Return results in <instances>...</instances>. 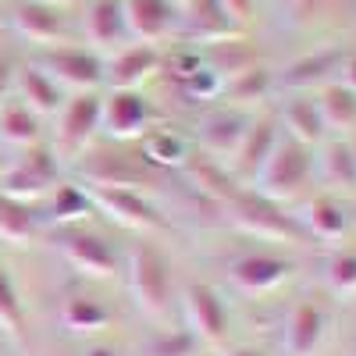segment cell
<instances>
[{
    "label": "cell",
    "instance_id": "6da1fadb",
    "mask_svg": "<svg viewBox=\"0 0 356 356\" xmlns=\"http://www.w3.org/2000/svg\"><path fill=\"white\" fill-rule=\"evenodd\" d=\"M225 214L239 232L257 235V239H271V243H307L310 239L300 218L285 211V203H275L243 186L225 200Z\"/></svg>",
    "mask_w": 356,
    "mask_h": 356
},
{
    "label": "cell",
    "instance_id": "7a4b0ae2",
    "mask_svg": "<svg viewBox=\"0 0 356 356\" xmlns=\"http://www.w3.org/2000/svg\"><path fill=\"white\" fill-rule=\"evenodd\" d=\"M125 285L139 314L161 321L171 310V264L154 243H136L125 260Z\"/></svg>",
    "mask_w": 356,
    "mask_h": 356
},
{
    "label": "cell",
    "instance_id": "3957f363",
    "mask_svg": "<svg viewBox=\"0 0 356 356\" xmlns=\"http://www.w3.org/2000/svg\"><path fill=\"white\" fill-rule=\"evenodd\" d=\"M310 175H314V150L282 132L271 157H267L260 164V171L253 175V193L275 200V203H289L307 189Z\"/></svg>",
    "mask_w": 356,
    "mask_h": 356
},
{
    "label": "cell",
    "instance_id": "277c9868",
    "mask_svg": "<svg viewBox=\"0 0 356 356\" xmlns=\"http://www.w3.org/2000/svg\"><path fill=\"white\" fill-rule=\"evenodd\" d=\"M75 175L82 178L79 186L86 189H136L146 186L150 164L122 150H86L75 157Z\"/></svg>",
    "mask_w": 356,
    "mask_h": 356
},
{
    "label": "cell",
    "instance_id": "5b68a950",
    "mask_svg": "<svg viewBox=\"0 0 356 356\" xmlns=\"http://www.w3.org/2000/svg\"><path fill=\"white\" fill-rule=\"evenodd\" d=\"M61 178V164H57V154L50 146L36 143L22 150V157L0 175V193H8L15 200H25V203H36V200H47Z\"/></svg>",
    "mask_w": 356,
    "mask_h": 356
},
{
    "label": "cell",
    "instance_id": "8992f818",
    "mask_svg": "<svg viewBox=\"0 0 356 356\" xmlns=\"http://www.w3.org/2000/svg\"><path fill=\"white\" fill-rule=\"evenodd\" d=\"M100 118H104V97L100 93H75L57 111V136L50 150L57 157H79L89 150V143L100 136Z\"/></svg>",
    "mask_w": 356,
    "mask_h": 356
},
{
    "label": "cell",
    "instance_id": "52a82bcc",
    "mask_svg": "<svg viewBox=\"0 0 356 356\" xmlns=\"http://www.w3.org/2000/svg\"><path fill=\"white\" fill-rule=\"evenodd\" d=\"M61 89L75 93H97L104 86V57L89 47H43L36 61Z\"/></svg>",
    "mask_w": 356,
    "mask_h": 356
},
{
    "label": "cell",
    "instance_id": "ba28073f",
    "mask_svg": "<svg viewBox=\"0 0 356 356\" xmlns=\"http://www.w3.org/2000/svg\"><path fill=\"white\" fill-rule=\"evenodd\" d=\"M178 40L193 47H214L228 40H243V22L221 0H186L178 8Z\"/></svg>",
    "mask_w": 356,
    "mask_h": 356
},
{
    "label": "cell",
    "instance_id": "9c48e42d",
    "mask_svg": "<svg viewBox=\"0 0 356 356\" xmlns=\"http://www.w3.org/2000/svg\"><path fill=\"white\" fill-rule=\"evenodd\" d=\"M150 129H157V107L146 100L139 89H111L104 97V118L100 132L114 143L143 139Z\"/></svg>",
    "mask_w": 356,
    "mask_h": 356
},
{
    "label": "cell",
    "instance_id": "30bf717a",
    "mask_svg": "<svg viewBox=\"0 0 356 356\" xmlns=\"http://www.w3.org/2000/svg\"><path fill=\"white\" fill-rule=\"evenodd\" d=\"M86 193H89V200H93V211L107 214L118 228H125V232L154 235V232H164L168 228L164 225V214L139 189H86Z\"/></svg>",
    "mask_w": 356,
    "mask_h": 356
},
{
    "label": "cell",
    "instance_id": "8fae6325",
    "mask_svg": "<svg viewBox=\"0 0 356 356\" xmlns=\"http://www.w3.org/2000/svg\"><path fill=\"white\" fill-rule=\"evenodd\" d=\"M54 250L61 253V260L68 267H75L79 275L86 278H111L118 271V257L111 250V243L97 232H86V228H57L54 235Z\"/></svg>",
    "mask_w": 356,
    "mask_h": 356
},
{
    "label": "cell",
    "instance_id": "7c38bea8",
    "mask_svg": "<svg viewBox=\"0 0 356 356\" xmlns=\"http://www.w3.org/2000/svg\"><path fill=\"white\" fill-rule=\"evenodd\" d=\"M346 54H349L346 47H321L314 54L296 57L282 72H275V89H282V93H317V89L339 82Z\"/></svg>",
    "mask_w": 356,
    "mask_h": 356
},
{
    "label": "cell",
    "instance_id": "4fadbf2b",
    "mask_svg": "<svg viewBox=\"0 0 356 356\" xmlns=\"http://www.w3.org/2000/svg\"><path fill=\"white\" fill-rule=\"evenodd\" d=\"M182 314H186V328L193 332V339L200 346H221L228 335V310L225 300L218 296V289L193 282L182 292Z\"/></svg>",
    "mask_w": 356,
    "mask_h": 356
},
{
    "label": "cell",
    "instance_id": "5bb4252c",
    "mask_svg": "<svg viewBox=\"0 0 356 356\" xmlns=\"http://www.w3.org/2000/svg\"><path fill=\"white\" fill-rule=\"evenodd\" d=\"M8 25L11 33L25 43L43 47H61L68 36V15L61 8H47L36 0H15L8 8Z\"/></svg>",
    "mask_w": 356,
    "mask_h": 356
},
{
    "label": "cell",
    "instance_id": "9a60e30c",
    "mask_svg": "<svg viewBox=\"0 0 356 356\" xmlns=\"http://www.w3.org/2000/svg\"><path fill=\"white\" fill-rule=\"evenodd\" d=\"M296 271V264L275 253H246L228 267V278L232 285L246 292V296H264V292H275L282 289Z\"/></svg>",
    "mask_w": 356,
    "mask_h": 356
},
{
    "label": "cell",
    "instance_id": "2e32d148",
    "mask_svg": "<svg viewBox=\"0 0 356 356\" xmlns=\"http://www.w3.org/2000/svg\"><path fill=\"white\" fill-rule=\"evenodd\" d=\"M164 68V54L154 43H129L104 61V82L111 89H139Z\"/></svg>",
    "mask_w": 356,
    "mask_h": 356
},
{
    "label": "cell",
    "instance_id": "e0dca14e",
    "mask_svg": "<svg viewBox=\"0 0 356 356\" xmlns=\"http://www.w3.org/2000/svg\"><path fill=\"white\" fill-rule=\"evenodd\" d=\"M132 43H161L178 33V4L171 0H122Z\"/></svg>",
    "mask_w": 356,
    "mask_h": 356
},
{
    "label": "cell",
    "instance_id": "ac0fdd59",
    "mask_svg": "<svg viewBox=\"0 0 356 356\" xmlns=\"http://www.w3.org/2000/svg\"><path fill=\"white\" fill-rule=\"evenodd\" d=\"M82 33L89 50H122L132 36H129V25H125V11H122V0H89L86 15H82Z\"/></svg>",
    "mask_w": 356,
    "mask_h": 356
},
{
    "label": "cell",
    "instance_id": "d6986e66",
    "mask_svg": "<svg viewBox=\"0 0 356 356\" xmlns=\"http://www.w3.org/2000/svg\"><path fill=\"white\" fill-rule=\"evenodd\" d=\"M282 139V125L275 114H264V118H253L246 136L239 139V146H235V154L228 157L232 164V178H253L260 171V164L271 157V150L278 146Z\"/></svg>",
    "mask_w": 356,
    "mask_h": 356
},
{
    "label": "cell",
    "instance_id": "ffe728a7",
    "mask_svg": "<svg viewBox=\"0 0 356 356\" xmlns=\"http://www.w3.org/2000/svg\"><path fill=\"white\" fill-rule=\"evenodd\" d=\"M253 118L239 107H214L211 114H203L200 122V146L207 150V157H232L239 139L246 136Z\"/></svg>",
    "mask_w": 356,
    "mask_h": 356
},
{
    "label": "cell",
    "instance_id": "44dd1931",
    "mask_svg": "<svg viewBox=\"0 0 356 356\" xmlns=\"http://www.w3.org/2000/svg\"><path fill=\"white\" fill-rule=\"evenodd\" d=\"M328 332V314L317 303H296L285 317V332H282V349L289 356H314L324 342Z\"/></svg>",
    "mask_w": 356,
    "mask_h": 356
},
{
    "label": "cell",
    "instance_id": "7402d4cb",
    "mask_svg": "<svg viewBox=\"0 0 356 356\" xmlns=\"http://www.w3.org/2000/svg\"><path fill=\"white\" fill-rule=\"evenodd\" d=\"M11 97H18L33 114H40V118H54L57 111L65 107V89L57 86L40 65H18V72H15V93Z\"/></svg>",
    "mask_w": 356,
    "mask_h": 356
},
{
    "label": "cell",
    "instance_id": "603a6c76",
    "mask_svg": "<svg viewBox=\"0 0 356 356\" xmlns=\"http://www.w3.org/2000/svg\"><path fill=\"white\" fill-rule=\"evenodd\" d=\"M278 125H285V136L289 139L310 146V150H314L317 143H324V136H328V125H324V118L317 111L314 93H289Z\"/></svg>",
    "mask_w": 356,
    "mask_h": 356
},
{
    "label": "cell",
    "instance_id": "cb8c5ba5",
    "mask_svg": "<svg viewBox=\"0 0 356 356\" xmlns=\"http://www.w3.org/2000/svg\"><path fill=\"white\" fill-rule=\"evenodd\" d=\"M271 93H275V72L267 68V65H257V61H253V65L232 72V75L225 79L218 100H225V107L246 111V107H253V104H264Z\"/></svg>",
    "mask_w": 356,
    "mask_h": 356
},
{
    "label": "cell",
    "instance_id": "d4e9b609",
    "mask_svg": "<svg viewBox=\"0 0 356 356\" xmlns=\"http://www.w3.org/2000/svg\"><path fill=\"white\" fill-rule=\"evenodd\" d=\"M296 218H300V225L307 228L310 239H321V243H335L349 232V211L332 193H321V196L307 200V207Z\"/></svg>",
    "mask_w": 356,
    "mask_h": 356
},
{
    "label": "cell",
    "instance_id": "484cf974",
    "mask_svg": "<svg viewBox=\"0 0 356 356\" xmlns=\"http://www.w3.org/2000/svg\"><path fill=\"white\" fill-rule=\"evenodd\" d=\"M89 214H93V200H89V193H86L79 182H57L54 193L47 196V207L40 211V221H43V228H47V225L75 228V225L86 221Z\"/></svg>",
    "mask_w": 356,
    "mask_h": 356
},
{
    "label": "cell",
    "instance_id": "4316f807",
    "mask_svg": "<svg viewBox=\"0 0 356 356\" xmlns=\"http://www.w3.org/2000/svg\"><path fill=\"white\" fill-rule=\"evenodd\" d=\"M0 335L8 339V346L25 356L29 353V321H25V307L15 278L8 275V267L0 264Z\"/></svg>",
    "mask_w": 356,
    "mask_h": 356
},
{
    "label": "cell",
    "instance_id": "83f0119b",
    "mask_svg": "<svg viewBox=\"0 0 356 356\" xmlns=\"http://www.w3.org/2000/svg\"><path fill=\"white\" fill-rule=\"evenodd\" d=\"M40 232H43V221L33 203L0 193V239L8 246H29L36 243Z\"/></svg>",
    "mask_w": 356,
    "mask_h": 356
},
{
    "label": "cell",
    "instance_id": "f1b7e54d",
    "mask_svg": "<svg viewBox=\"0 0 356 356\" xmlns=\"http://www.w3.org/2000/svg\"><path fill=\"white\" fill-rule=\"evenodd\" d=\"M43 118L33 114L18 97H8L0 104V143L8 146H18V150H29V146H36L43 129H40Z\"/></svg>",
    "mask_w": 356,
    "mask_h": 356
},
{
    "label": "cell",
    "instance_id": "f546056e",
    "mask_svg": "<svg viewBox=\"0 0 356 356\" xmlns=\"http://www.w3.org/2000/svg\"><path fill=\"white\" fill-rule=\"evenodd\" d=\"M139 157L150 168H186L189 164V139L171 129H150L143 136Z\"/></svg>",
    "mask_w": 356,
    "mask_h": 356
},
{
    "label": "cell",
    "instance_id": "4dcf8cb0",
    "mask_svg": "<svg viewBox=\"0 0 356 356\" xmlns=\"http://www.w3.org/2000/svg\"><path fill=\"white\" fill-rule=\"evenodd\" d=\"M61 324L68 335H100L111 324V310L93 296H68L61 307Z\"/></svg>",
    "mask_w": 356,
    "mask_h": 356
},
{
    "label": "cell",
    "instance_id": "1f68e13d",
    "mask_svg": "<svg viewBox=\"0 0 356 356\" xmlns=\"http://www.w3.org/2000/svg\"><path fill=\"white\" fill-rule=\"evenodd\" d=\"M314 100H317V111H321V118H324L328 129H339V132L356 129V93L349 86L332 82V86L317 89Z\"/></svg>",
    "mask_w": 356,
    "mask_h": 356
},
{
    "label": "cell",
    "instance_id": "d6a6232c",
    "mask_svg": "<svg viewBox=\"0 0 356 356\" xmlns=\"http://www.w3.org/2000/svg\"><path fill=\"white\" fill-rule=\"evenodd\" d=\"M321 171H324V178H328L335 189H356V161H353L349 143L335 139V143L324 146V154H321Z\"/></svg>",
    "mask_w": 356,
    "mask_h": 356
},
{
    "label": "cell",
    "instance_id": "836d02e7",
    "mask_svg": "<svg viewBox=\"0 0 356 356\" xmlns=\"http://www.w3.org/2000/svg\"><path fill=\"white\" fill-rule=\"evenodd\" d=\"M203 54V50H200ZM221 86H225V79L207 65V61H200V68L196 72H189L186 79H178L175 82V89L182 93L186 100H193V104H200V100H218L221 97Z\"/></svg>",
    "mask_w": 356,
    "mask_h": 356
},
{
    "label": "cell",
    "instance_id": "e575fe53",
    "mask_svg": "<svg viewBox=\"0 0 356 356\" xmlns=\"http://www.w3.org/2000/svg\"><path fill=\"white\" fill-rule=\"evenodd\" d=\"M324 282L339 296H356V253L353 250H335L324 260Z\"/></svg>",
    "mask_w": 356,
    "mask_h": 356
},
{
    "label": "cell",
    "instance_id": "d590c367",
    "mask_svg": "<svg viewBox=\"0 0 356 356\" xmlns=\"http://www.w3.org/2000/svg\"><path fill=\"white\" fill-rule=\"evenodd\" d=\"M146 356H200V342L193 339L189 328H168L150 339Z\"/></svg>",
    "mask_w": 356,
    "mask_h": 356
},
{
    "label": "cell",
    "instance_id": "8d00e7d4",
    "mask_svg": "<svg viewBox=\"0 0 356 356\" xmlns=\"http://www.w3.org/2000/svg\"><path fill=\"white\" fill-rule=\"evenodd\" d=\"M282 8V18H289L292 25H307L321 15V8L328 4V0H275Z\"/></svg>",
    "mask_w": 356,
    "mask_h": 356
},
{
    "label": "cell",
    "instance_id": "74e56055",
    "mask_svg": "<svg viewBox=\"0 0 356 356\" xmlns=\"http://www.w3.org/2000/svg\"><path fill=\"white\" fill-rule=\"evenodd\" d=\"M15 72H18V61L11 54H0V104L15 93Z\"/></svg>",
    "mask_w": 356,
    "mask_h": 356
},
{
    "label": "cell",
    "instance_id": "f35d334b",
    "mask_svg": "<svg viewBox=\"0 0 356 356\" xmlns=\"http://www.w3.org/2000/svg\"><path fill=\"white\" fill-rule=\"evenodd\" d=\"M221 4L235 15V18H239L243 25L250 22V15H253V4H257V0H221Z\"/></svg>",
    "mask_w": 356,
    "mask_h": 356
},
{
    "label": "cell",
    "instance_id": "ab89813d",
    "mask_svg": "<svg viewBox=\"0 0 356 356\" xmlns=\"http://www.w3.org/2000/svg\"><path fill=\"white\" fill-rule=\"evenodd\" d=\"M339 82H342V86H349L353 93H356V50H349V54H346V61H342V75H339Z\"/></svg>",
    "mask_w": 356,
    "mask_h": 356
},
{
    "label": "cell",
    "instance_id": "60d3db41",
    "mask_svg": "<svg viewBox=\"0 0 356 356\" xmlns=\"http://www.w3.org/2000/svg\"><path fill=\"white\" fill-rule=\"evenodd\" d=\"M82 356H122V349H118V346H107V342H97V346H89Z\"/></svg>",
    "mask_w": 356,
    "mask_h": 356
},
{
    "label": "cell",
    "instance_id": "b9f144b4",
    "mask_svg": "<svg viewBox=\"0 0 356 356\" xmlns=\"http://www.w3.org/2000/svg\"><path fill=\"white\" fill-rule=\"evenodd\" d=\"M36 4H47V8H61V11H68V8L82 4V0H36Z\"/></svg>",
    "mask_w": 356,
    "mask_h": 356
},
{
    "label": "cell",
    "instance_id": "7bdbcfd3",
    "mask_svg": "<svg viewBox=\"0 0 356 356\" xmlns=\"http://www.w3.org/2000/svg\"><path fill=\"white\" fill-rule=\"evenodd\" d=\"M228 356H267L264 349H257V346H239V349H232Z\"/></svg>",
    "mask_w": 356,
    "mask_h": 356
},
{
    "label": "cell",
    "instance_id": "ee69618b",
    "mask_svg": "<svg viewBox=\"0 0 356 356\" xmlns=\"http://www.w3.org/2000/svg\"><path fill=\"white\" fill-rule=\"evenodd\" d=\"M349 150H353V161H356V136L349 139Z\"/></svg>",
    "mask_w": 356,
    "mask_h": 356
},
{
    "label": "cell",
    "instance_id": "f6af8a7d",
    "mask_svg": "<svg viewBox=\"0 0 356 356\" xmlns=\"http://www.w3.org/2000/svg\"><path fill=\"white\" fill-rule=\"evenodd\" d=\"M0 164H4V143H0Z\"/></svg>",
    "mask_w": 356,
    "mask_h": 356
},
{
    "label": "cell",
    "instance_id": "bcb514c9",
    "mask_svg": "<svg viewBox=\"0 0 356 356\" xmlns=\"http://www.w3.org/2000/svg\"><path fill=\"white\" fill-rule=\"evenodd\" d=\"M171 4H178V8H182V4H186V0H171Z\"/></svg>",
    "mask_w": 356,
    "mask_h": 356
},
{
    "label": "cell",
    "instance_id": "7dc6e473",
    "mask_svg": "<svg viewBox=\"0 0 356 356\" xmlns=\"http://www.w3.org/2000/svg\"><path fill=\"white\" fill-rule=\"evenodd\" d=\"M203 356H211V353H203Z\"/></svg>",
    "mask_w": 356,
    "mask_h": 356
}]
</instances>
